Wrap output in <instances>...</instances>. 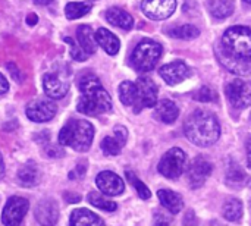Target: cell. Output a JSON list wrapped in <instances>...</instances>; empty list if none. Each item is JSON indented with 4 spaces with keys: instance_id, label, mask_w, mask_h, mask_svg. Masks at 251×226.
I'll list each match as a JSON object with an SVG mask.
<instances>
[{
    "instance_id": "1",
    "label": "cell",
    "mask_w": 251,
    "mask_h": 226,
    "mask_svg": "<svg viewBox=\"0 0 251 226\" xmlns=\"http://www.w3.org/2000/svg\"><path fill=\"white\" fill-rule=\"evenodd\" d=\"M81 99L76 104L79 113L88 116H97L112 109V99L103 88L100 79L93 74H85L79 79Z\"/></svg>"
},
{
    "instance_id": "2",
    "label": "cell",
    "mask_w": 251,
    "mask_h": 226,
    "mask_svg": "<svg viewBox=\"0 0 251 226\" xmlns=\"http://www.w3.org/2000/svg\"><path fill=\"white\" fill-rule=\"evenodd\" d=\"M184 131L187 138L199 147H209L221 137V125L218 118L212 112L203 109L194 110L187 118Z\"/></svg>"
},
{
    "instance_id": "3",
    "label": "cell",
    "mask_w": 251,
    "mask_h": 226,
    "mask_svg": "<svg viewBox=\"0 0 251 226\" xmlns=\"http://www.w3.org/2000/svg\"><path fill=\"white\" fill-rule=\"evenodd\" d=\"M94 138V128L88 121L71 119L59 132V144L74 149L75 151H87Z\"/></svg>"
},
{
    "instance_id": "4",
    "label": "cell",
    "mask_w": 251,
    "mask_h": 226,
    "mask_svg": "<svg viewBox=\"0 0 251 226\" xmlns=\"http://www.w3.org/2000/svg\"><path fill=\"white\" fill-rule=\"evenodd\" d=\"M221 50L240 62L251 63V29L247 26L235 25L225 31L222 37Z\"/></svg>"
},
{
    "instance_id": "5",
    "label": "cell",
    "mask_w": 251,
    "mask_h": 226,
    "mask_svg": "<svg viewBox=\"0 0 251 226\" xmlns=\"http://www.w3.org/2000/svg\"><path fill=\"white\" fill-rule=\"evenodd\" d=\"M162 51L163 49L157 41L146 38L140 41L132 51V56H131L132 66L138 72H150L154 69V66L160 60Z\"/></svg>"
},
{
    "instance_id": "6",
    "label": "cell",
    "mask_w": 251,
    "mask_h": 226,
    "mask_svg": "<svg viewBox=\"0 0 251 226\" xmlns=\"http://www.w3.org/2000/svg\"><path fill=\"white\" fill-rule=\"evenodd\" d=\"M185 169H187V154L179 147H174L169 151H166L157 165V171L165 178L169 179L179 178L185 172Z\"/></svg>"
},
{
    "instance_id": "7",
    "label": "cell",
    "mask_w": 251,
    "mask_h": 226,
    "mask_svg": "<svg viewBox=\"0 0 251 226\" xmlns=\"http://www.w3.org/2000/svg\"><path fill=\"white\" fill-rule=\"evenodd\" d=\"M225 93L228 101L235 109H246L251 106V82L237 78L226 85Z\"/></svg>"
},
{
    "instance_id": "8",
    "label": "cell",
    "mask_w": 251,
    "mask_h": 226,
    "mask_svg": "<svg viewBox=\"0 0 251 226\" xmlns=\"http://www.w3.org/2000/svg\"><path fill=\"white\" fill-rule=\"evenodd\" d=\"M28 207H29V203L26 199H22V197H10L3 209V213H1V221H3V225L4 226H19L24 216L26 215L28 212Z\"/></svg>"
},
{
    "instance_id": "9",
    "label": "cell",
    "mask_w": 251,
    "mask_h": 226,
    "mask_svg": "<svg viewBox=\"0 0 251 226\" xmlns=\"http://www.w3.org/2000/svg\"><path fill=\"white\" fill-rule=\"evenodd\" d=\"M176 9V0H143V13L153 21H163L174 15Z\"/></svg>"
},
{
    "instance_id": "10",
    "label": "cell",
    "mask_w": 251,
    "mask_h": 226,
    "mask_svg": "<svg viewBox=\"0 0 251 226\" xmlns=\"http://www.w3.org/2000/svg\"><path fill=\"white\" fill-rule=\"evenodd\" d=\"M56 112H57V106L54 101L51 100H34V101H29L26 109H25V113L28 116L29 121L32 122H49L51 121L54 116H56Z\"/></svg>"
},
{
    "instance_id": "11",
    "label": "cell",
    "mask_w": 251,
    "mask_h": 226,
    "mask_svg": "<svg viewBox=\"0 0 251 226\" xmlns=\"http://www.w3.org/2000/svg\"><path fill=\"white\" fill-rule=\"evenodd\" d=\"M159 75L163 78V81L169 85H178L184 82L190 75L191 69L187 66L182 60H174L171 63H166L159 68Z\"/></svg>"
},
{
    "instance_id": "12",
    "label": "cell",
    "mask_w": 251,
    "mask_h": 226,
    "mask_svg": "<svg viewBox=\"0 0 251 226\" xmlns=\"http://www.w3.org/2000/svg\"><path fill=\"white\" fill-rule=\"evenodd\" d=\"M138 90V109L154 107L157 104V85L147 76H141L135 82Z\"/></svg>"
},
{
    "instance_id": "13",
    "label": "cell",
    "mask_w": 251,
    "mask_h": 226,
    "mask_svg": "<svg viewBox=\"0 0 251 226\" xmlns=\"http://www.w3.org/2000/svg\"><path fill=\"white\" fill-rule=\"evenodd\" d=\"M96 184L103 194L110 196V197L121 196L125 190V184H124L122 178L110 171L100 172L96 178Z\"/></svg>"
},
{
    "instance_id": "14",
    "label": "cell",
    "mask_w": 251,
    "mask_h": 226,
    "mask_svg": "<svg viewBox=\"0 0 251 226\" xmlns=\"http://www.w3.org/2000/svg\"><path fill=\"white\" fill-rule=\"evenodd\" d=\"M34 215L41 226H54L59 221V207L53 199H46L37 204Z\"/></svg>"
},
{
    "instance_id": "15",
    "label": "cell",
    "mask_w": 251,
    "mask_h": 226,
    "mask_svg": "<svg viewBox=\"0 0 251 226\" xmlns=\"http://www.w3.org/2000/svg\"><path fill=\"white\" fill-rule=\"evenodd\" d=\"M212 174V165L203 159L201 156H199L190 166V171H188V181H190V185L193 188H200L206 179L210 176Z\"/></svg>"
},
{
    "instance_id": "16",
    "label": "cell",
    "mask_w": 251,
    "mask_h": 226,
    "mask_svg": "<svg viewBox=\"0 0 251 226\" xmlns=\"http://www.w3.org/2000/svg\"><path fill=\"white\" fill-rule=\"evenodd\" d=\"M43 87H44V93L53 100L63 99L69 90L68 81L56 74H46L43 78Z\"/></svg>"
},
{
    "instance_id": "17",
    "label": "cell",
    "mask_w": 251,
    "mask_h": 226,
    "mask_svg": "<svg viewBox=\"0 0 251 226\" xmlns=\"http://www.w3.org/2000/svg\"><path fill=\"white\" fill-rule=\"evenodd\" d=\"M104 16H106V21L113 26H118V28H122V29H126V31L134 26V18L126 10L121 9V7L107 9Z\"/></svg>"
},
{
    "instance_id": "18",
    "label": "cell",
    "mask_w": 251,
    "mask_h": 226,
    "mask_svg": "<svg viewBox=\"0 0 251 226\" xmlns=\"http://www.w3.org/2000/svg\"><path fill=\"white\" fill-rule=\"evenodd\" d=\"M96 40H97V44L107 54H110V56L118 54V51L121 49V43H119V38L113 32H110L106 28H99L96 31Z\"/></svg>"
},
{
    "instance_id": "19",
    "label": "cell",
    "mask_w": 251,
    "mask_h": 226,
    "mask_svg": "<svg viewBox=\"0 0 251 226\" xmlns=\"http://www.w3.org/2000/svg\"><path fill=\"white\" fill-rule=\"evenodd\" d=\"M154 107H156L154 116L163 124H174L179 116V109L172 100H168V99L160 100L157 101Z\"/></svg>"
},
{
    "instance_id": "20",
    "label": "cell",
    "mask_w": 251,
    "mask_h": 226,
    "mask_svg": "<svg viewBox=\"0 0 251 226\" xmlns=\"http://www.w3.org/2000/svg\"><path fill=\"white\" fill-rule=\"evenodd\" d=\"M71 226H104V222L88 209H75L69 218Z\"/></svg>"
},
{
    "instance_id": "21",
    "label": "cell",
    "mask_w": 251,
    "mask_h": 226,
    "mask_svg": "<svg viewBox=\"0 0 251 226\" xmlns=\"http://www.w3.org/2000/svg\"><path fill=\"white\" fill-rule=\"evenodd\" d=\"M40 179H41V172L34 162L25 163L18 171V181L22 187H26V188L34 187L40 182Z\"/></svg>"
},
{
    "instance_id": "22",
    "label": "cell",
    "mask_w": 251,
    "mask_h": 226,
    "mask_svg": "<svg viewBox=\"0 0 251 226\" xmlns=\"http://www.w3.org/2000/svg\"><path fill=\"white\" fill-rule=\"evenodd\" d=\"M119 99L125 106H132L137 113L140 112V109H138V90H137L135 82L124 81L119 85Z\"/></svg>"
},
{
    "instance_id": "23",
    "label": "cell",
    "mask_w": 251,
    "mask_h": 226,
    "mask_svg": "<svg viewBox=\"0 0 251 226\" xmlns=\"http://www.w3.org/2000/svg\"><path fill=\"white\" fill-rule=\"evenodd\" d=\"M76 38H78V43L81 44V47H82L88 54L96 53L97 40H96V32H93L91 26H88V25H81V26H78V29H76Z\"/></svg>"
},
{
    "instance_id": "24",
    "label": "cell",
    "mask_w": 251,
    "mask_h": 226,
    "mask_svg": "<svg viewBox=\"0 0 251 226\" xmlns=\"http://www.w3.org/2000/svg\"><path fill=\"white\" fill-rule=\"evenodd\" d=\"M157 197L160 200V204L165 209H168L171 213H174V215L179 213L182 206H184L182 199L176 193H174L171 190H160V191H157Z\"/></svg>"
},
{
    "instance_id": "25",
    "label": "cell",
    "mask_w": 251,
    "mask_h": 226,
    "mask_svg": "<svg viewBox=\"0 0 251 226\" xmlns=\"http://www.w3.org/2000/svg\"><path fill=\"white\" fill-rule=\"evenodd\" d=\"M219 62L231 72L237 74V75H249L251 74V63H247V62H240L237 59H232L229 56H226L221 49H219Z\"/></svg>"
},
{
    "instance_id": "26",
    "label": "cell",
    "mask_w": 251,
    "mask_h": 226,
    "mask_svg": "<svg viewBox=\"0 0 251 226\" xmlns=\"http://www.w3.org/2000/svg\"><path fill=\"white\" fill-rule=\"evenodd\" d=\"M209 10L213 18L225 19L234 12V0H209Z\"/></svg>"
},
{
    "instance_id": "27",
    "label": "cell",
    "mask_w": 251,
    "mask_h": 226,
    "mask_svg": "<svg viewBox=\"0 0 251 226\" xmlns=\"http://www.w3.org/2000/svg\"><path fill=\"white\" fill-rule=\"evenodd\" d=\"M224 218L229 222H238L243 218V203L237 199H231L224 204Z\"/></svg>"
},
{
    "instance_id": "28",
    "label": "cell",
    "mask_w": 251,
    "mask_h": 226,
    "mask_svg": "<svg viewBox=\"0 0 251 226\" xmlns=\"http://www.w3.org/2000/svg\"><path fill=\"white\" fill-rule=\"evenodd\" d=\"M169 37L176 38V40H193L200 35V31L194 25H181V26H174L166 31Z\"/></svg>"
},
{
    "instance_id": "29",
    "label": "cell",
    "mask_w": 251,
    "mask_h": 226,
    "mask_svg": "<svg viewBox=\"0 0 251 226\" xmlns=\"http://www.w3.org/2000/svg\"><path fill=\"white\" fill-rule=\"evenodd\" d=\"M90 10H91V6L87 4V3H82V1H71L65 7V15H66L68 19L74 21V19H78V18L85 16Z\"/></svg>"
},
{
    "instance_id": "30",
    "label": "cell",
    "mask_w": 251,
    "mask_h": 226,
    "mask_svg": "<svg viewBox=\"0 0 251 226\" xmlns=\"http://www.w3.org/2000/svg\"><path fill=\"white\" fill-rule=\"evenodd\" d=\"M125 144L116 135H113V137H104L103 141H101V150H103V153L106 156H118L121 153V150H122Z\"/></svg>"
},
{
    "instance_id": "31",
    "label": "cell",
    "mask_w": 251,
    "mask_h": 226,
    "mask_svg": "<svg viewBox=\"0 0 251 226\" xmlns=\"http://www.w3.org/2000/svg\"><path fill=\"white\" fill-rule=\"evenodd\" d=\"M87 199H88V203H90V204H93L94 207L101 209V210H104V212H115L116 207H118L116 203H113V201L104 199L100 193H90Z\"/></svg>"
},
{
    "instance_id": "32",
    "label": "cell",
    "mask_w": 251,
    "mask_h": 226,
    "mask_svg": "<svg viewBox=\"0 0 251 226\" xmlns=\"http://www.w3.org/2000/svg\"><path fill=\"white\" fill-rule=\"evenodd\" d=\"M65 43L68 44V47H69V54H71V57H72L74 60H76V62H84V60H87V57L90 56V54L81 47V44L76 43L74 38L65 37Z\"/></svg>"
},
{
    "instance_id": "33",
    "label": "cell",
    "mask_w": 251,
    "mask_h": 226,
    "mask_svg": "<svg viewBox=\"0 0 251 226\" xmlns=\"http://www.w3.org/2000/svg\"><path fill=\"white\" fill-rule=\"evenodd\" d=\"M126 178H128V181L132 184V187L137 190V193H138V196H140V199H143V200H149L150 197H151V193H150V190L146 187V184L143 182V181H140L131 171H126Z\"/></svg>"
},
{
    "instance_id": "34",
    "label": "cell",
    "mask_w": 251,
    "mask_h": 226,
    "mask_svg": "<svg viewBox=\"0 0 251 226\" xmlns=\"http://www.w3.org/2000/svg\"><path fill=\"white\" fill-rule=\"evenodd\" d=\"M197 101H203V103H209V101H213V100H216L218 99V94H215L213 93V90L212 88H209V87H201L194 96H193Z\"/></svg>"
},
{
    "instance_id": "35",
    "label": "cell",
    "mask_w": 251,
    "mask_h": 226,
    "mask_svg": "<svg viewBox=\"0 0 251 226\" xmlns=\"http://www.w3.org/2000/svg\"><path fill=\"white\" fill-rule=\"evenodd\" d=\"M228 179L234 181V182H241L244 179V174L241 171V168H232L228 172Z\"/></svg>"
},
{
    "instance_id": "36",
    "label": "cell",
    "mask_w": 251,
    "mask_h": 226,
    "mask_svg": "<svg viewBox=\"0 0 251 226\" xmlns=\"http://www.w3.org/2000/svg\"><path fill=\"white\" fill-rule=\"evenodd\" d=\"M65 200L68 203H78L81 200V196L78 194H74V193H65Z\"/></svg>"
},
{
    "instance_id": "37",
    "label": "cell",
    "mask_w": 251,
    "mask_h": 226,
    "mask_svg": "<svg viewBox=\"0 0 251 226\" xmlns=\"http://www.w3.org/2000/svg\"><path fill=\"white\" fill-rule=\"evenodd\" d=\"M7 90H9V82H7V79L0 74V94L6 93Z\"/></svg>"
},
{
    "instance_id": "38",
    "label": "cell",
    "mask_w": 251,
    "mask_h": 226,
    "mask_svg": "<svg viewBox=\"0 0 251 226\" xmlns=\"http://www.w3.org/2000/svg\"><path fill=\"white\" fill-rule=\"evenodd\" d=\"M37 22H38V16H37L35 13H29V15L26 16V24H28L29 26L35 25Z\"/></svg>"
},
{
    "instance_id": "39",
    "label": "cell",
    "mask_w": 251,
    "mask_h": 226,
    "mask_svg": "<svg viewBox=\"0 0 251 226\" xmlns=\"http://www.w3.org/2000/svg\"><path fill=\"white\" fill-rule=\"evenodd\" d=\"M247 162H249V166L251 168V140L247 144Z\"/></svg>"
},
{
    "instance_id": "40",
    "label": "cell",
    "mask_w": 251,
    "mask_h": 226,
    "mask_svg": "<svg viewBox=\"0 0 251 226\" xmlns=\"http://www.w3.org/2000/svg\"><path fill=\"white\" fill-rule=\"evenodd\" d=\"M34 3H37V4H41V6H46V4H50V3H53L54 0H32Z\"/></svg>"
},
{
    "instance_id": "41",
    "label": "cell",
    "mask_w": 251,
    "mask_h": 226,
    "mask_svg": "<svg viewBox=\"0 0 251 226\" xmlns=\"http://www.w3.org/2000/svg\"><path fill=\"white\" fill-rule=\"evenodd\" d=\"M4 175V165H3V159H1V153H0V179Z\"/></svg>"
},
{
    "instance_id": "42",
    "label": "cell",
    "mask_w": 251,
    "mask_h": 226,
    "mask_svg": "<svg viewBox=\"0 0 251 226\" xmlns=\"http://www.w3.org/2000/svg\"><path fill=\"white\" fill-rule=\"evenodd\" d=\"M153 226H168V224L166 222H163V221H156V224Z\"/></svg>"
},
{
    "instance_id": "43",
    "label": "cell",
    "mask_w": 251,
    "mask_h": 226,
    "mask_svg": "<svg viewBox=\"0 0 251 226\" xmlns=\"http://www.w3.org/2000/svg\"><path fill=\"white\" fill-rule=\"evenodd\" d=\"M244 1H247V3H251V0H244Z\"/></svg>"
},
{
    "instance_id": "44",
    "label": "cell",
    "mask_w": 251,
    "mask_h": 226,
    "mask_svg": "<svg viewBox=\"0 0 251 226\" xmlns=\"http://www.w3.org/2000/svg\"><path fill=\"white\" fill-rule=\"evenodd\" d=\"M250 185H251V182H250Z\"/></svg>"
}]
</instances>
